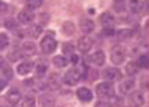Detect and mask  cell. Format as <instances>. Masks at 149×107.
Here are the masks:
<instances>
[{
  "label": "cell",
  "instance_id": "1",
  "mask_svg": "<svg viewBox=\"0 0 149 107\" xmlns=\"http://www.w3.org/2000/svg\"><path fill=\"white\" fill-rule=\"evenodd\" d=\"M81 78H82L81 70H79L78 67H73L72 70H68V72L61 78V81H62V84H65V85H74Z\"/></svg>",
  "mask_w": 149,
  "mask_h": 107
},
{
  "label": "cell",
  "instance_id": "2",
  "mask_svg": "<svg viewBox=\"0 0 149 107\" xmlns=\"http://www.w3.org/2000/svg\"><path fill=\"white\" fill-rule=\"evenodd\" d=\"M110 59H112V64L115 65L123 64L126 59V48L121 45H113L110 50Z\"/></svg>",
  "mask_w": 149,
  "mask_h": 107
},
{
  "label": "cell",
  "instance_id": "3",
  "mask_svg": "<svg viewBox=\"0 0 149 107\" xmlns=\"http://www.w3.org/2000/svg\"><path fill=\"white\" fill-rule=\"evenodd\" d=\"M56 47H58V42H56V39L53 36H47L40 40V50L45 54H51L56 50Z\"/></svg>",
  "mask_w": 149,
  "mask_h": 107
},
{
  "label": "cell",
  "instance_id": "4",
  "mask_svg": "<svg viewBox=\"0 0 149 107\" xmlns=\"http://www.w3.org/2000/svg\"><path fill=\"white\" fill-rule=\"evenodd\" d=\"M96 93L101 98H112L113 96V85H112V82H100L96 85Z\"/></svg>",
  "mask_w": 149,
  "mask_h": 107
},
{
  "label": "cell",
  "instance_id": "5",
  "mask_svg": "<svg viewBox=\"0 0 149 107\" xmlns=\"http://www.w3.org/2000/svg\"><path fill=\"white\" fill-rule=\"evenodd\" d=\"M102 78H104L107 82L118 81V79L121 78V72L115 67H109V68H106L104 72H102Z\"/></svg>",
  "mask_w": 149,
  "mask_h": 107
},
{
  "label": "cell",
  "instance_id": "6",
  "mask_svg": "<svg viewBox=\"0 0 149 107\" xmlns=\"http://www.w3.org/2000/svg\"><path fill=\"white\" fill-rule=\"evenodd\" d=\"M88 62H92L93 65H96V67H101V65H104V62H106V54L102 53L101 50L93 51V53L88 56Z\"/></svg>",
  "mask_w": 149,
  "mask_h": 107
},
{
  "label": "cell",
  "instance_id": "7",
  "mask_svg": "<svg viewBox=\"0 0 149 107\" xmlns=\"http://www.w3.org/2000/svg\"><path fill=\"white\" fill-rule=\"evenodd\" d=\"M127 101H129L130 107H141L144 104V95L141 92H134V93H130Z\"/></svg>",
  "mask_w": 149,
  "mask_h": 107
},
{
  "label": "cell",
  "instance_id": "8",
  "mask_svg": "<svg viewBox=\"0 0 149 107\" xmlns=\"http://www.w3.org/2000/svg\"><path fill=\"white\" fill-rule=\"evenodd\" d=\"M17 19H19V22H20V23H23V25H26V23H31L33 20H34V13L25 8V9H22V11L19 13Z\"/></svg>",
  "mask_w": 149,
  "mask_h": 107
},
{
  "label": "cell",
  "instance_id": "9",
  "mask_svg": "<svg viewBox=\"0 0 149 107\" xmlns=\"http://www.w3.org/2000/svg\"><path fill=\"white\" fill-rule=\"evenodd\" d=\"M79 28H81V31L87 36L88 33H92L93 30H95V23L87 17H81V20H79Z\"/></svg>",
  "mask_w": 149,
  "mask_h": 107
},
{
  "label": "cell",
  "instance_id": "10",
  "mask_svg": "<svg viewBox=\"0 0 149 107\" xmlns=\"http://www.w3.org/2000/svg\"><path fill=\"white\" fill-rule=\"evenodd\" d=\"M92 45H93V40L88 36H82L81 39L78 40V50L81 51V53H87V51L92 48Z\"/></svg>",
  "mask_w": 149,
  "mask_h": 107
},
{
  "label": "cell",
  "instance_id": "11",
  "mask_svg": "<svg viewBox=\"0 0 149 107\" xmlns=\"http://www.w3.org/2000/svg\"><path fill=\"white\" fill-rule=\"evenodd\" d=\"M100 22L104 28H112L115 25V17L112 13H102L101 17H100Z\"/></svg>",
  "mask_w": 149,
  "mask_h": 107
},
{
  "label": "cell",
  "instance_id": "12",
  "mask_svg": "<svg viewBox=\"0 0 149 107\" xmlns=\"http://www.w3.org/2000/svg\"><path fill=\"white\" fill-rule=\"evenodd\" d=\"M76 96H78L81 101L88 102V101H92L93 93L90 92V88H87V87H79L78 90H76Z\"/></svg>",
  "mask_w": 149,
  "mask_h": 107
},
{
  "label": "cell",
  "instance_id": "13",
  "mask_svg": "<svg viewBox=\"0 0 149 107\" xmlns=\"http://www.w3.org/2000/svg\"><path fill=\"white\" fill-rule=\"evenodd\" d=\"M33 68H34V64L31 60H25V62H20L17 65V73L19 74H28V73H31Z\"/></svg>",
  "mask_w": 149,
  "mask_h": 107
},
{
  "label": "cell",
  "instance_id": "14",
  "mask_svg": "<svg viewBox=\"0 0 149 107\" xmlns=\"http://www.w3.org/2000/svg\"><path fill=\"white\" fill-rule=\"evenodd\" d=\"M6 99H8L9 104H13V106H14V104H17V102L22 99V95H20V92H19L17 88H13V90H9V92H8Z\"/></svg>",
  "mask_w": 149,
  "mask_h": 107
},
{
  "label": "cell",
  "instance_id": "15",
  "mask_svg": "<svg viewBox=\"0 0 149 107\" xmlns=\"http://www.w3.org/2000/svg\"><path fill=\"white\" fill-rule=\"evenodd\" d=\"M62 81H61V76L58 73H50L48 76V87L50 88H59Z\"/></svg>",
  "mask_w": 149,
  "mask_h": 107
},
{
  "label": "cell",
  "instance_id": "16",
  "mask_svg": "<svg viewBox=\"0 0 149 107\" xmlns=\"http://www.w3.org/2000/svg\"><path fill=\"white\" fill-rule=\"evenodd\" d=\"M22 54H26V56H33L36 54V45L33 42H23L22 44Z\"/></svg>",
  "mask_w": 149,
  "mask_h": 107
},
{
  "label": "cell",
  "instance_id": "17",
  "mask_svg": "<svg viewBox=\"0 0 149 107\" xmlns=\"http://www.w3.org/2000/svg\"><path fill=\"white\" fill-rule=\"evenodd\" d=\"M134 87H135V81H134V79H126V81L121 82L120 92L121 93H129V92L134 90Z\"/></svg>",
  "mask_w": 149,
  "mask_h": 107
},
{
  "label": "cell",
  "instance_id": "18",
  "mask_svg": "<svg viewBox=\"0 0 149 107\" xmlns=\"http://www.w3.org/2000/svg\"><path fill=\"white\" fill-rule=\"evenodd\" d=\"M116 36H118L120 40H127L130 37L134 36V30H129V28H124V30H120L116 33Z\"/></svg>",
  "mask_w": 149,
  "mask_h": 107
},
{
  "label": "cell",
  "instance_id": "19",
  "mask_svg": "<svg viewBox=\"0 0 149 107\" xmlns=\"http://www.w3.org/2000/svg\"><path fill=\"white\" fill-rule=\"evenodd\" d=\"M42 30H44V28H42V25H33L31 28H28V36L30 37H39L40 34H42Z\"/></svg>",
  "mask_w": 149,
  "mask_h": 107
},
{
  "label": "cell",
  "instance_id": "20",
  "mask_svg": "<svg viewBox=\"0 0 149 107\" xmlns=\"http://www.w3.org/2000/svg\"><path fill=\"white\" fill-rule=\"evenodd\" d=\"M130 9H132L134 13H137V14H141V13H144V9H146V3H143V2H132V3H130Z\"/></svg>",
  "mask_w": 149,
  "mask_h": 107
},
{
  "label": "cell",
  "instance_id": "21",
  "mask_svg": "<svg viewBox=\"0 0 149 107\" xmlns=\"http://www.w3.org/2000/svg\"><path fill=\"white\" fill-rule=\"evenodd\" d=\"M34 73H36V76H37V78L45 76V74H47V65H45V64H42V62H37V65L34 67Z\"/></svg>",
  "mask_w": 149,
  "mask_h": 107
},
{
  "label": "cell",
  "instance_id": "22",
  "mask_svg": "<svg viewBox=\"0 0 149 107\" xmlns=\"http://www.w3.org/2000/svg\"><path fill=\"white\" fill-rule=\"evenodd\" d=\"M54 98L53 96H50V95H44L40 98V104L44 106V107H54Z\"/></svg>",
  "mask_w": 149,
  "mask_h": 107
},
{
  "label": "cell",
  "instance_id": "23",
  "mask_svg": "<svg viewBox=\"0 0 149 107\" xmlns=\"http://www.w3.org/2000/svg\"><path fill=\"white\" fill-rule=\"evenodd\" d=\"M138 68L140 67L137 65V62H127V65H126V73L130 74V76H134V74H137Z\"/></svg>",
  "mask_w": 149,
  "mask_h": 107
},
{
  "label": "cell",
  "instance_id": "24",
  "mask_svg": "<svg viewBox=\"0 0 149 107\" xmlns=\"http://www.w3.org/2000/svg\"><path fill=\"white\" fill-rule=\"evenodd\" d=\"M53 64H54V67H58V68H62L67 65V59H65V56H56V58L53 59Z\"/></svg>",
  "mask_w": 149,
  "mask_h": 107
},
{
  "label": "cell",
  "instance_id": "25",
  "mask_svg": "<svg viewBox=\"0 0 149 107\" xmlns=\"http://www.w3.org/2000/svg\"><path fill=\"white\" fill-rule=\"evenodd\" d=\"M34 106H36V99L33 96L22 98V107H34Z\"/></svg>",
  "mask_w": 149,
  "mask_h": 107
},
{
  "label": "cell",
  "instance_id": "26",
  "mask_svg": "<svg viewBox=\"0 0 149 107\" xmlns=\"http://www.w3.org/2000/svg\"><path fill=\"white\" fill-rule=\"evenodd\" d=\"M62 31L65 33V34H72V33L74 31V25L72 22H65L62 25Z\"/></svg>",
  "mask_w": 149,
  "mask_h": 107
},
{
  "label": "cell",
  "instance_id": "27",
  "mask_svg": "<svg viewBox=\"0 0 149 107\" xmlns=\"http://www.w3.org/2000/svg\"><path fill=\"white\" fill-rule=\"evenodd\" d=\"M137 65H138V67H141V68H148V65H149V62H148V56H146V54L140 56V59L137 60Z\"/></svg>",
  "mask_w": 149,
  "mask_h": 107
},
{
  "label": "cell",
  "instance_id": "28",
  "mask_svg": "<svg viewBox=\"0 0 149 107\" xmlns=\"http://www.w3.org/2000/svg\"><path fill=\"white\" fill-rule=\"evenodd\" d=\"M40 5H42L40 0H33V2H28V3H26V9H30V11H33V9L39 8Z\"/></svg>",
  "mask_w": 149,
  "mask_h": 107
},
{
  "label": "cell",
  "instance_id": "29",
  "mask_svg": "<svg viewBox=\"0 0 149 107\" xmlns=\"http://www.w3.org/2000/svg\"><path fill=\"white\" fill-rule=\"evenodd\" d=\"M5 26L8 28V30H17V25H16V20H13V19H8L6 22H5Z\"/></svg>",
  "mask_w": 149,
  "mask_h": 107
},
{
  "label": "cell",
  "instance_id": "30",
  "mask_svg": "<svg viewBox=\"0 0 149 107\" xmlns=\"http://www.w3.org/2000/svg\"><path fill=\"white\" fill-rule=\"evenodd\" d=\"M8 47V39H6V34H0V51L5 50Z\"/></svg>",
  "mask_w": 149,
  "mask_h": 107
},
{
  "label": "cell",
  "instance_id": "31",
  "mask_svg": "<svg viewBox=\"0 0 149 107\" xmlns=\"http://www.w3.org/2000/svg\"><path fill=\"white\" fill-rule=\"evenodd\" d=\"M73 50H74V45L73 44H70V42H67V44H64L62 45V51L64 53H73Z\"/></svg>",
  "mask_w": 149,
  "mask_h": 107
},
{
  "label": "cell",
  "instance_id": "32",
  "mask_svg": "<svg viewBox=\"0 0 149 107\" xmlns=\"http://www.w3.org/2000/svg\"><path fill=\"white\" fill-rule=\"evenodd\" d=\"M19 58H22V53H20V51H16V53H11V54H9V60H17Z\"/></svg>",
  "mask_w": 149,
  "mask_h": 107
},
{
  "label": "cell",
  "instance_id": "33",
  "mask_svg": "<svg viewBox=\"0 0 149 107\" xmlns=\"http://www.w3.org/2000/svg\"><path fill=\"white\" fill-rule=\"evenodd\" d=\"M70 62H72L73 65H78V64H79V56L73 53L72 56H70Z\"/></svg>",
  "mask_w": 149,
  "mask_h": 107
},
{
  "label": "cell",
  "instance_id": "34",
  "mask_svg": "<svg viewBox=\"0 0 149 107\" xmlns=\"http://www.w3.org/2000/svg\"><path fill=\"white\" fill-rule=\"evenodd\" d=\"M102 34L104 36H113L115 31H113V28H104V30H102Z\"/></svg>",
  "mask_w": 149,
  "mask_h": 107
},
{
  "label": "cell",
  "instance_id": "35",
  "mask_svg": "<svg viewBox=\"0 0 149 107\" xmlns=\"http://www.w3.org/2000/svg\"><path fill=\"white\" fill-rule=\"evenodd\" d=\"M8 11V5L5 2H0V13H6Z\"/></svg>",
  "mask_w": 149,
  "mask_h": 107
},
{
  "label": "cell",
  "instance_id": "36",
  "mask_svg": "<svg viewBox=\"0 0 149 107\" xmlns=\"http://www.w3.org/2000/svg\"><path fill=\"white\" fill-rule=\"evenodd\" d=\"M5 87H6V79H0V92L5 90Z\"/></svg>",
  "mask_w": 149,
  "mask_h": 107
},
{
  "label": "cell",
  "instance_id": "37",
  "mask_svg": "<svg viewBox=\"0 0 149 107\" xmlns=\"http://www.w3.org/2000/svg\"><path fill=\"white\" fill-rule=\"evenodd\" d=\"M96 107H112V106L109 104V102H98Z\"/></svg>",
  "mask_w": 149,
  "mask_h": 107
},
{
  "label": "cell",
  "instance_id": "38",
  "mask_svg": "<svg viewBox=\"0 0 149 107\" xmlns=\"http://www.w3.org/2000/svg\"><path fill=\"white\" fill-rule=\"evenodd\" d=\"M0 68H5V62H3L2 58H0Z\"/></svg>",
  "mask_w": 149,
  "mask_h": 107
}]
</instances>
